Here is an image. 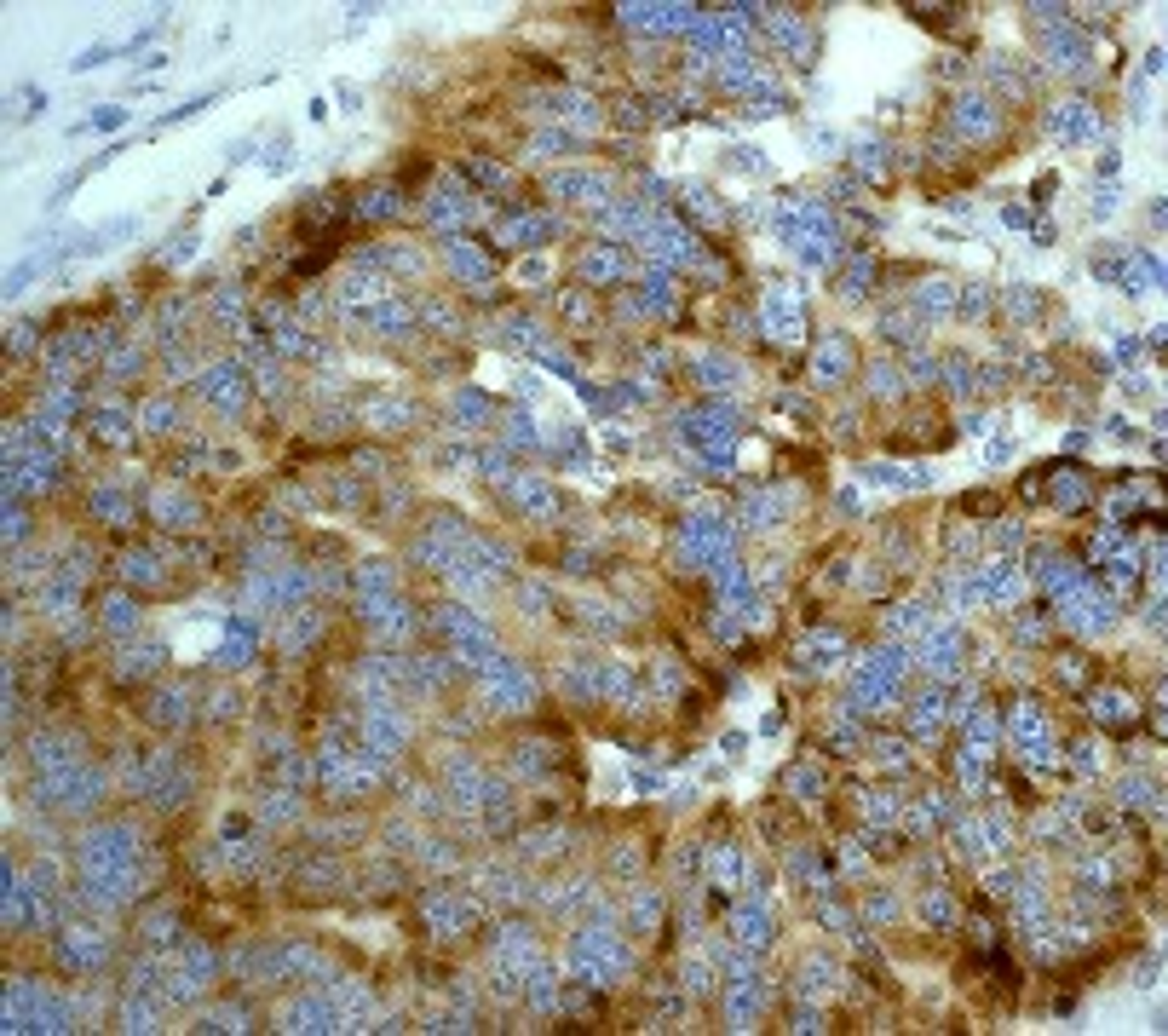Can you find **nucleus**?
<instances>
[{"label":"nucleus","instance_id":"1","mask_svg":"<svg viewBox=\"0 0 1168 1036\" xmlns=\"http://www.w3.org/2000/svg\"><path fill=\"white\" fill-rule=\"evenodd\" d=\"M63 961H69V967H98V961H104V938H98L92 927H69V938H63Z\"/></svg>","mask_w":1168,"mask_h":1036},{"label":"nucleus","instance_id":"2","mask_svg":"<svg viewBox=\"0 0 1168 1036\" xmlns=\"http://www.w3.org/2000/svg\"><path fill=\"white\" fill-rule=\"evenodd\" d=\"M766 322H772L777 340H795V334H800V305H795L783 288H772V299H766Z\"/></svg>","mask_w":1168,"mask_h":1036},{"label":"nucleus","instance_id":"3","mask_svg":"<svg viewBox=\"0 0 1168 1036\" xmlns=\"http://www.w3.org/2000/svg\"><path fill=\"white\" fill-rule=\"evenodd\" d=\"M553 196H570V201H599V196H605V178H599V173H559V178H553Z\"/></svg>","mask_w":1168,"mask_h":1036},{"label":"nucleus","instance_id":"4","mask_svg":"<svg viewBox=\"0 0 1168 1036\" xmlns=\"http://www.w3.org/2000/svg\"><path fill=\"white\" fill-rule=\"evenodd\" d=\"M426 915H432V927H438V932H455V927H466V915H472V909H466L461 898H449V892H432V898H426Z\"/></svg>","mask_w":1168,"mask_h":1036},{"label":"nucleus","instance_id":"5","mask_svg":"<svg viewBox=\"0 0 1168 1036\" xmlns=\"http://www.w3.org/2000/svg\"><path fill=\"white\" fill-rule=\"evenodd\" d=\"M956 127L962 132H990L996 127V104L990 98H962L956 104Z\"/></svg>","mask_w":1168,"mask_h":1036},{"label":"nucleus","instance_id":"6","mask_svg":"<svg viewBox=\"0 0 1168 1036\" xmlns=\"http://www.w3.org/2000/svg\"><path fill=\"white\" fill-rule=\"evenodd\" d=\"M846 363H852V345H846V340H823V351H818V363H812V368H818V380H823V386H835V380L846 374Z\"/></svg>","mask_w":1168,"mask_h":1036},{"label":"nucleus","instance_id":"7","mask_svg":"<svg viewBox=\"0 0 1168 1036\" xmlns=\"http://www.w3.org/2000/svg\"><path fill=\"white\" fill-rule=\"evenodd\" d=\"M202 391H207L213 403H225V409H236V403H242V391H236V374H230V368H213Z\"/></svg>","mask_w":1168,"mask_h":1036},{"label":"nucleus","instance_id":"8","mask_svg":"<svg viewBox=\"0 0 1168 1036\" xmlns=\"http://www.w3.org/2000/svg\"><path fill=\"white\" fill-rule=\"evenodd\" d=\"M518 501H524L530 512H547V506H553V489H547V483L530 472V478H518Z\"/></svg>","mask_w":1168,"mask_h":1036},{"label":"nucleus","instance_id":"9","mask_svg":"<svg viewBox=\"0 0 1168 1036\" xmlns=\"http://www.w3.org/2000/svg\"><path fill=\"white\" fill-rule=\"evenodd\" d=\"M737 927H743V938H749V944H766L772 915H766V909H737Z\"/></svg>","mask_w":1168,"mask_h":1036},{"label":"nucleus","instance_id":"10","mask_svg":"<svg viewBox=\"0 0 1168 1036\" xmlns=\"http://www.w3.org/2000/svg\"><path fill=\"white\" fill-rule=\"evenodd\" d=\"M582 271H587V276H593V282H605V276H616V271H622V259H616V253H610V247H605V253H593V259H587V265H582Z\"/></svg>","mask_w":1168,"mask_h":1036},{"label":"nucleus","instance_id":"11","mask_svg":"<svg viewBox=\"0 0 1168 1036\" xmlns=\"http://www.w3.org/2000/svg\"><path fill=\"white\" fill-rule=\"evenodd\" d=\"M109 627H132V599H109Z\"/></svg>","mask_w":1168,"mask_h":1036},{"label":"nucleus","instance_id":"12","mask_svg":"<svg viewBox=\"0 0 1168 1036\" xmlns=\"http://www.w3.org/2000/svg\"><path fill=\"white\" fill-rule=\"evenodd\" d=\"M144 420H150V426H155V432H167V420H173V409H167V403H150V409H144Z\"/></svg>","mask_w":1168,"mask_h":1036}]
</instances>
